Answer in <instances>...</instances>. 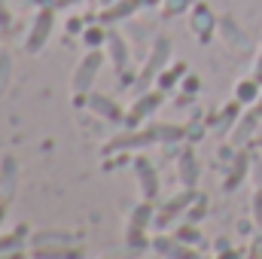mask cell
Wrapping results in <instances>:
<instances>
[{
	"label": "cell",
	"instance_id": "cell-17",
	"mask_svg": "<svg viewBox=\"0 0 262 259\" xmlns=\"http://www.w3.org/2000/svg\"><path fill=\"white\" fill-rule=\"evenodd\" d=\"M259 85H262V82L256 79V76L241 79V82L235 85V101H238V104H256V101H259V95H262Z\"/></svg>",
	"mask_w": 262,
	"mask_h": 259
},
{
	"label": "cell",
	"instance_id": "cell-19",
	"mask_svg": "<svg viewBox=\"0 0 262 259\" xmlns=\"http://www.w3.org/2000/svg\"><path fill=\"white\" fill-rule=\"evenodd\" d=\"M107 37H110V34H107V28H104L101 21L82 31V43H85L89 49H98V46H104V43H107Z\"/></svg>",
	"mask_w": 262,
	"mask_h": 259
},
{
	"label": "cell",
	"instance_id": "cell-33",
	"mask_svg": "<svg viewBox=\"0 0 262 259\" xmlns=\"http://www.w3.org/2000/svg\"><path fill=\"white\" fill-rule=\"evenodd\" d=\"M0 28H9V6L0 0Z\"/></svg>",
	"mask_w": 262,
	"mask_h": 259
},
{
	"label": "cell",
	"instance_id": "cell-42",
	"mask_svg": "<svg viewBox=\"0 0 262 259\" xmlns=\"http://www.w3.org/2000/svg\"><path fill=\"white\" fill-rule=\"evenodd\" d=\"M101 3H104V6H107V3H113V0H101Z\"/></svg>",
	"mask_w": 262,
	"mask_h": 259
},
{
	"label": "cell",
	"instance_id": "cell-41",
	"mask_svg": "<svg viewBox=\"0 0 262 259\" xmlns=\"http://www.w3.org/2000/svg\"><path fill=\"white\" fill-rule=\"evenodd\" d=\"M253 110H256V113L262 116V95H259V101H256V107H253Z\"/></svg>",
	"mask_w": 262,
	"mask_h": 259
},
{
	"label": "cell",
	"instance_id": "cell-8",
	"mask_svg": "<svg viewBox=\"0 0 262 259\" xmlns=\"http://www.w3.org/2000/svg\"><path fill=\"white\" fill-rule=\"evenodd\" d=\"M140 6H143V0H113V3H107V6L101 9L98 21H101V25H116V21H125V18H128V15H134Z\"/></svg>",
	"mask_w": 262,
	"mask_h": 259
},
{
	"label": "cell",
	"instance_id": "cell-36",
	"mask_svg": "<svg viewBox=\"0 0 262 259\" xmlns=\"http://www.w3.org/2000/svg\"><path fill=\"white\" fill-rule=\"evenodd\" d=\"M0 259H28L21 250H9V253H0Z\"/></svg>",
	"mask_w": 262,
	"mask_h": 259
},
{
	"label": "cell",
	"instance_id": "cell-9",
	"mask_svg": "<svg viewBox=\"0 0 262 259\" xmlns=\"http://www.w3.org/2000/svg\"><path fill=\"white\" fill-rule=\"evenodd\" d=\"M152 247H156L165 259H201L192 244H183V241H177L174 235H171V238H156Z\"/></svg>",
	"mask_w": 262,
	"mask_h": 259
},
{
	"label": "cell",
	"instance_id": "cell-38",
	"mask_svg": "<svg viewBox=\"0 0 262 259\" xmlns=\"http://www.w3.org/2000/svg\"><path fill=\"white\" fill-rule=\"evenodd\" d=\"M3 217H6V201L0 198V223H3Z\"/></svg>",
	"mask_w": 262,
	"mask_h": 259
},
{
	"label": "cell",
	"instance_id": "cell-20",
	"mask_svg": "<svg viewBox=\"0 0 262 259\" xmlns=\"http://www.w3.org/2000/svg\"><path fill=\"white\" fill-rule=\"evenodd\" d=\"M25 235H28V226H25V223H21V226H15V232H9V235H0V253L18 250V247H21V241H25Z\"/></svg>",
	"mask_w": 262,
	"mask_h": 259
},
{
	"label": "cell",
	"instance_id": "cell-5",
	"mask_svg": "<svg viewBox=\"0 0 262 259\" xmlns=\"http://www.w3.org/2000/svg\"><path fill=\"white\" fill-rule=\"evenodd\" d=\"M101 64H104V55H101L98 49H89V55H82V61L76 64V70H73V92H76V95L92 92Z\"/></svg>",
	"mask_w": 262,
	"mask_h": 259
},
{
	"label": "cell",
	"instance_id": "cell-3",
	"mask_svg": "<svg viewBox=\"0 0 262 259\" xmlns=\"http://www.w3.org/2000/svg\"><path fill=\"white\" fill-rule=\"evenodd\" d=\"M52 31H55V6H40V12H37L34 21H31V31H28L25 49H28L31 55L43 52V46L49 43Z\"/></svg>",
	"mask_w": 262,
	"mask_h": 259
},
{
	"label": "cell",
	"instance_id": "cell-2",
	"mask_svg": "<svg viewBox=\"0 0 262 259\" xmlns=\"http://www.w3.org/2000/svg\"><path fill=\"white\" fill-rule=\"evenodd\" d=\"M168 58H171V43L165 40V37H159L156 40V46L149 49V58H146V64L143 70L137 73V79H134V95H143V92H149V85L159 79V73L168 67Z\"/></svg>",
	"mask_w": 262,
	"mask_h": 259
},
{
	"label": "cell",
	"instance_id": "cell-10",
	"mask_svg": "<svg viewBox=\"0 0 262 259\" xmlns=\"http://www.w3.org/2000/svg\"><path fill=\"white\" fill-rule=\"evenodd\" d=\"M213 28H216V18H213L210 6H207V3H192V31L198 34V40H201V43H207V40H210Z\"/></svg>",
	"mask_w": 262,
	"mask_h": 259
},
{
	"label": "cell",
	"instance_id": "cell-13",
	"mask_svg": "<svg viewBox=\"0 0 262 259\" xmlns=\"http://www.w3.org/2000/svg\"><path fill=\"white\" fill-rule=\"evenodd\" d=\"M34 259H82V247H76V244H49V247H34Z\"/></svg>",
	"mask_w": 262,
	"mask_h": 259
},
{
	"label": "cell",
	"instance_id": "cell-29",
	"mask_svg": "<svg viewBox=\"0 0 262 259\" xmlns=\"http://www.w3.org/2000/svg\"><path fill=\"white\" fill-rule=\"evenodd\" d=\"M198 89H201V79H198L195 73H186V76H183V92H186V95H195Z\"/></svg>",
	"mask_w": 262,
	"mask_h": 259
},
{
	"label": "cell",
	"instance_id": "cell-1",
	"mask_svg": "<svg viewBox=\"0 0 262 259\" xmlns=\"http://www.w3.org/2000/svg\"><path fill=\"white\" fill-rule=\"evenodd\" d=\"M186 137L183 125H168V122H159V125H146L140 131H125V134H116L110 137L101 153L104 156H113V153H125V149H140V146H152V143H174Z\"/></svg>",
	"mask_w": 262,
	"mask_h": 259
},
{
	"label": "cell",
	"instance_id": "cell-34",
	"mask_svg": "<svg viewBox=\"0 0 262 259\" xmlns=\"http://www.w3.org/2000/svg\"><path fill=\"white\" fill-rule=\"evenodd\" d=\"M76 3H82V0H52L55 9H67V6H76Z\"/></svg>",
	"mask_w": 262,
	"mask_h": 259
},
{
	"label": "cell",
	"instance_id": "cell-7",
	"mask_svg": "<svg viewBox=\"0 0 262 259\" xmlns=\"http://www.w3.org/2000/svg\"><path fill=\"white\" fill-rule=\"evenodd\" d=\"M134 174L140 180V189H143V198H156L159 195V174H156V165L146 159V156H137L134 159Z\"/></svg>",
	"mask_w": 262,
	"mask_h": 259
},
{
	"label": "cell",
	"instance_id": "cell-28",
	"mask_svg": "<svg viewBox=\"0 0 262 259\" xmlns=\"http://www.w3.org/2000/svg\"><path fill=\"white\" fill-rule=\"evenodd\" d=\"M186 217H189V223H198L201 217H207V198H201V195H198L195 201H192V207L186 210Z\"/></svg>",
	"mask_w": 262,
	"mask_h": 259
},
{
	"label": "cell",
	"instance_id": "cell-24",
	"mask_svg": "<svg viewBox=\"0 0 262 259\" xmlns=\"http://www.w3.org/2000/svg\"><path fill=\"white\" fill-rule=\"evenodd\" d=\"M256 122H259V113H256V110H253V113H247V116L238 122V128H235V140H238V143H244V140H247V134L256 128Z\"/></svg>",
	"mask_w": 262,
	"mask_h": 259
},
{
	"label": "cell",
	"instance_id": "cell-25",
	"mask_svg": "<svg viewBox=\"0 0 262 259\" xmlns=\"http://www.w3.org/2000/svg\"><path fill=\"white\" fill-rule=\"evenodd\" d=\"M186 9H192V0H162V15H165V18L183 15Z\"/></svg>",
	"mask_w": 262,
	"mask_h": 259
},
{
	"label": "cell",
	"instance_id": "cell-27",
	"mask_svg": "<svg viewBox=\"0 0 262 259\" xmlns=\"http://www.w3.org/2000/svg\"><path fill=\"white\" fill-rule=\"evenodd\" d=\"M174 238H177V241H183V244H192V247L201 241V235H198V229L192 226V223H189V226H177Z\"/></svg>",
	"mask_w": 262,
	"mask_h": 259
},
{
	"label": "cell",
	"instance_id": "cell-21",
	"mask_svg": "<svg viewBox=\"0 0 262 259\" xmlns=\"http://www.w3.org/2000/svg\"><path fill=\"white\" fill-rule=\"evenodd\" d=\"M152 220H156V210H152L149 198H143V201H140V204L131 210V220H128V223H134V226H143V229H146Z\"/></svg>",
	"mask_w": 262,
	"mask_h": 259
},
{
	"label": "cell",
	"instance_id": "cell-35",
	"mask_svg": "<svg viewBox=\"0 0 262 259\" xmlns=\"http://www.w3.org/2000/svg\"><path fill=\"white\" fill-rule=\"evenodd\" d=\"M216 259H238V253H235L232 247H223V250H220V256H216Z\"/></svg>",
	"mask_w": 262,
	"mask_h": 259
},
{
	"label": "cell",
	"instance_id": "cell-26",
	"mask_svg": "<svg viewBox=\"0 0 262 259\" xmlns=\"http://www.w3.org/2000/svg\"><path fill=\"white\" fill-rule=\"evenodd\" d=\"M235 122H238V101H235V104H226V107L220 110V116H216V125H220V131L232 128Z\"/></svg>",
	"mask_w": 262,
	"mask_h": 259
},
{
	"label": "cell",
	"instance_id": "cell-4",
	"mask_svg": "<svg viewBox=\"0 0 262 259\" xmlns=\"http://www.w3.org/2000/svg\"><path fill=\"white\" fill-rule=\"evenodd\" d=\"M198 198L195 189H183V192H177L174 198H168L165 204H162V210L156 213V220H152V226L156 229H165V226H171L174 220H180L189 207H192V201Z\"/></svg>",
	"mask_w": 262,
	"mask_h": 259
},
{
	"label": "cell",
	"instance_id": "cell-16",
	"mask_svg": "<svg viewBox=\"0 0 262 259\" xmlns=\"http://www.w3.org/2000/svg\"><path fill=\"white\" fill-rule=\"evenodd\" d=\"M186 73H189V67H186V61H174L171 67H165V70L159 73L156 85H159L162 92H171V89H174V85H177V82H180V79H183Z\"/></svg>",
	"mask_w": 262,
	"mask_h": 259
},
{
	"label": "cell",
	"instance_id": "cell-37",
	"mask_svg": "<svg viewBox=\"0 0 262 259\" xmlns=\"http://www.w3.org/2000/svg\"><path fill=\"white\" fill-rule=\"evenodd\" d=\"M253 76L262 82V49H259V58H256V67H253Z\"/></svg>",
	"mask_w": 262,
	"mask_h": 259
},
{
	"label": "cell",
	"instance_id": "cell-14",
	"mask_svg": "<svg viewBox=\"0 0 262 259\" xmlns=\"http://www.w3.org/2000/svg\"><path fill=\"white\" fill-rule=\"evenodd\" d=\"M15 195V159L3 156L0 159V198L9 201Z\"/></svg>",
	"mask_w": 262,
	"mask_h": 259
},
{
	"label": "cell",
	"instance_id": "cell-30",
	"mask_svg": "<svg viewBox=\"0 0 262 259\" xmlns=\"http://www.w3.org/2000/svg\"><path fill=\"white\" fill-rule=\"evenodd\" d=\"M64 28H67V34H82V31H85V25H82V18H79V15H70Z\"/></svg>",
	"mask_w": 262,
	"mask_h": 259
},
{
	"label": "cell",
	"instance_id": "cell-15",
	"mask_svg": "<svg viewBox=\"0 0 262 259\" xmlns=\"http://www.w3.org/2000/svg\"><path fill=\"white\" fill-rule=\"evenodd\" d=\"M107 52H110V61H113V67L116 70H125L128 67V43H125V37H119V34H110L107 37Z\"/></svg>",
	"mask_w": 262,
	"mask_h": 259
},
{
	"label": "cell",
	"instance_id": "cell-32",
	"mask_svg": "<svg viewBox=\"0 0 262 259\" xmlns=\"http://www.w3.org/2000/svg\"><path fill=\"white\" fill-rule=\"evenodd\" d=\"M9 64H12V61H9V55H3V52H0V85H3V79L9 76Z\"/></svg>",
	"mask_w": 262,
	"mask_h": 259
},
{
	"label": "cell",
	"instance_id": "cell-31",
	"mask_svg": "<svg viewBox=\"0 0 262 259\" xmlns=\"http://www.w3.org/2000/svg\"><path fill=\"white\" fill-rule=\"evenodd\" d=\"M253 220H256V226H259V232H262V189L253 195Z\"/></svg>",
	"mask_w": 262,
	"mask_h": 259
},
{
	"label": "cell",
	"instance_id": "cell-39",
	"mask_svg": "<svg viewBox=\"0 0 262 259\" xmlns=\"http://www.w3.org/2000/svg\"><path fill=\"white\" fill-rule=\"evenodd\" d=\"M31 3H37V6H52V0H31Z\"/></svg>",
	"mask_w": 262,
	"mask_h": 259
},
{
	"label": "cell",
	"instance_id": "cell-6",
	"mask_svg": "<svg viewBox=\"0 0 262 259\" xmlns=\"http://www.w3.org/2000/svg\"><path fill=\"white\" fill-rule=\"evenodd\" d=\"M159 107H162V89H159V92H143V95H137L134 104L128 107V113H125V125L137 128V125H140L143 119H149Z\"/></svg>",
	"mask_w": 262,
	"mask_h": 259
},
{
	"label": "cell",
	"instance_id": "cell-12",
	"mask_svg": "<svg viewBox=\"0 0 262 259\" xmlns=\"http://www.w3.org/2000/svg\"><path fill=\"white\" fill-rule=\"evenodd\" d=\"M177 177L186 189H195L198 186V159L192 149H183L180 159H177Z\"/></svg>",
	"mask_w": 262,
	"mask_h": 259
},
{
	"label": "cell",
	"instance_id": "cell-23",
	"mask_svg": "<svg viewBox=\"0 0 262 259\" xmlns=\"http://www.w3.org/2000/svg\"><path fill=\"white\" fill-rule=\"evenodd\" d=\"M247 174V153H241L235 162H232V174L226 177V189H235L238 183H241V177Z\"/></svg>",
	"mask_w": 262,
	"mask_h": 259
},
{
	"label": "cell",
	"instance_id": "cell-22",
	"mask_svg": "<svg viewBox=\"0 0 262 259\" xmlns=\"http://www.w3.org/2000/svg\"><path fill=\"white\" fill-rule=\"evenodd\" d=\"M125 241H128L131 250H143V247L152 244V241L146 238V229H143V226H134V223H128V235H125Z\"/></svg>",
	"mask_w": 262,
	"mask_h": 259
},
{
	"label": "cell",
	"instance_id": "cell-11",
	"mask_svg": "<svg viewBox=\"0 0 262 259\" xmlns=\"http://www.w3.org/2000/svg\"><path fill=\"white\" fill-rule=\"evenodd\" d=\"M89 110H92V113H98V116H101V119H107V122H125L122 107H119L116 101L104 98V95H92V98H89Z\"/></svg>",
	"mask_w": 262,
	"mask_h": 259
},
{
	"label": "cell",
	"instance_id": "cell-18",
	"mask_svg": "<svg viewBox=\"0 0 262 259\" xmlns=\"http://www.w3.org/2000/svg\"><path fill=\"white\" fill-rule=\"evenodd\" d=\"M76 235L70 232H34L31 235V247H49V244H73Z\"/></svg>",
	"mask_w": 262,
	"mask_h": 259
},
{
	"label": "cell",
	"instance_id": "cell-40",
	"mask_svg": "<svg viewBox=\"0 0 262 259\" xmlns=\"http://www.w3.org/2000/svg\"><path fill=\"white\" fill-rule=\"evenodd\" d=\"M146 6H162V0H143Z\"/></svg>",
	"mask_w": 262,
	"mask_h": 259
}]
</instances>
